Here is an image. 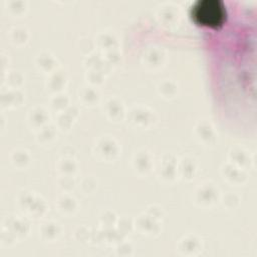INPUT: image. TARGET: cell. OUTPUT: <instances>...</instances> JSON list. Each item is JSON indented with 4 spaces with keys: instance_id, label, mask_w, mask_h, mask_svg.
<instances>
[{
    "instance_id": "6da1fadb",
    "label": "cell",
    "mask_w": 257,
    "mask_h": 257,
    "mask_svg": "<svg viewBox=\"0 0 257 257\" xmlns=\"http://www.w3.org/2000/svg\"><path fill=\"white\" fill-rule=\"evenodd\" d=\"M191 15L198 24L218 27L225 21L227 12L220 0H199L192 6Z\"/></svg>"
}]
</instances>
